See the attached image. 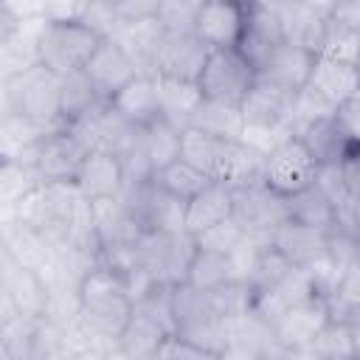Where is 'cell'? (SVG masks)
<instances>
[{"instance_id":"49","label":"cell","mask_w":360,"mask_h":360,"mask_svg":"<svg viewBox=\"0 0 360 360\" xmlns=\"http://www.w3.org/2000/svg\"><path fill=\"white\" fill-rule=\"evenodd\" d=\"M104 3H112V0H104Z\"/></svg>"},{"instance_id":"27","label":"cell","mask_w":360,"mask_h":360,"mask_svg":"<svg viewBox=\"0 0 360 360\" xmlns=\"http://www.w3.org/2000/svg\"><path fill=\"white\" fill-rule=\"evenodd\" d=\"M186 127L202 129V132H208L214 138H225V141H242V132H245V121H242L239 107L222 104V101H211V98H202L194 107V112L188 115Z\"/></svg>"},{"instance_id":"31","label":"cell","mask_w":360,"mask_h":360,"mask_svg":"<svg viewBox=\"0 0 360 360\" xmlns=\"http://www.w3.org/2000/svg\"><path fill=\"white\" fill-rule=\"evenodd\" d=\"M284 205H287V217L290 219L304 222L309 228L329 231L335 225V205L329 202V197L315 183H309L307 188L284 197Z\"/></svg>"},{"instance_id":"44","label":"cell","mask_w":360,"mask_h":360,"mask_svg":"<svg viewBox=\"0 0 360 360\" xmlns=\"http://www.w3.org/2000/svg\"><path fill=\"white\" fill-rule=\"evenodd\" d=\"M332 118L338 121V127H340L346 135L357 138V132H360V93H357V96L343 98V101L335 107Z\"/></svg>"},{"instance_id":"35","label":"cell","mask_w":360,"mask_h":360,"mask_svg":"<svg viewBox=\"0 0 360 360\" xmlns=\"http://www.w3.org/2000/svg\"><path fill=\"white\" fill-rule=\"evenodd\" d=\"M59 84H62V118H65V124L73 121V118H79L82 112H87L98 101H104L82 70H73V73L59 76Z\"/></svg>"},{"instance_id":"1","label":"cell","mask_w":360,"mask_h":360,"mask_svg":"<svg viewBox=\"0 0 360 360\" xmlns=\"http://www.w3.org/2000/svg\"><path fill=\"white\" fill-rule=\"evenodd\" d=\"M8 93V104L14 115L28 118L39 129H62V84L59 76L45 70L42 65L31 68L28 73L3 82Z\"/></svg>"},{"instance_id":"4","label":"cell","mask_w":360,"mask_h":360,"mask_svg":"<svg viewBox=\"0 0 360 360\" xmlns=\"http://www.w3.org/2000/svg\"><path fill=\"white\" fill-rule=\"evenodd\" d=\"M253 82H256V68L239 48H211L197 76V87L202 98L233 107L242 104Z\"/></svg>"},{"instance_id":"41","label":"cell","mask_w":360,"mask_h":360,"mask_svg":"<svg viewBox=\"0 0 360 360\" xmlns=\"http://www.w3.org/2000/svg\"><path fill=\"white\" fill-rule=\"evenodd\" d=\"M200 0H163L160 11H158V20L166 31H174V28H191V17H194V8H197Z\"/></svg>"},{"instance_id":"26","label":"cell","mask_w":360,"mask_h":360,"mask_svg":"<svg viewBox=\"0 0 360 360\" xmlns=\"http://www.w3.org/2000/svg\"><path fill=\"white\" fill-rule=\"evenodd\" d=\"M166 335L169 332L160 323H155L149 315H143L132 307V312H129V318H127V323L115 340V354H121V357H155Z\"/></svg>"},{"instance_id":"34","label":"cell","mask_w":360,"mask_h":360,"mask_svg":"<svg viewBox=\"0 0 360 360\" xmlns=\"http://www.w3.org/2000/svg\"><path fill=\"white\" fill-rule=\"evenodd\" d=\"M37 124H31L22 115H6L0 118V160H20L42 135Z\"/></svg>"},{"instance_id":"48","label":"cell","mask_w":360,"mask_h":360,"mask_svg":"<svg viewBox=\"0 0 360 360\" xmlns=\"http://www.w3.org/2000/svg\"><path fill=\"white\" fill-rule=\"evenodd\" d=\"M259 3H267V6H281V3H290V0H259Z\"/></svg>"},{"instance_id":"9","label":"cell","mask_w":360,"mask_h":360,"mask_svg":"<svg viewBox=\"0 0 360 360\" xmlns=\"http://www.w3.org/2000/svg\"><path fill=\"white\" fill-rule=\"evenodd\" d=\"M208 51L211 48L191 28L163 31V39H160L158 53H155L152 73L166 76V79H180V82H197Z\"/></svg>"},{"instance_id":"5","label":"cell","mask_w":360,"mask_h":360,"mask_svg":"<svg viewBox=\"0 0 360 360\" xmlns=\"http://www.w3.org/2000/svg\"><path fill=\"white\" fill-rule=\"evenodd\" d=\"M82 158H84V146L68 129H48L20 160L31 169L37 183H62L76 177Z\"/></svg>"},{"instance_id":"23","label":"cell","mask_w":360,"mask_h":360,"mask_svg":"<svg viewBox=\"0 0 360 360\" xmlns=\"http://www.w3.org/2000/svg\"><path fill=\"white\" fill-rule=\"evenodd\" d=\"M307 84L315 87L321 96H326L332 104H340L343 98L360 93V70L352 62H340V59L318 53Z\"/></svg>"},{"instance_id":"2","label":"cell","mask_w":360,"mask_h":360,"mask_svg":"<svg viewBox=\"0 0 360 360\" xmlns=\"http://www.w3.org/2000/svg\"><path fill=\"white\" fill-rule=\"evenodd\" d=\"M104 37L96 34L87 22L82 20H56V22H42L39 37H37V51H39V65L56 76L82 70L96 45Z\"/></svg>"},{"instance_id":"6","label":"cell","mask_w":360,"mask_h":360,"mask_svg":"<svg viewBox=\"0 0 360 360\" xmlns=\"http://www.w3.org/2000/svg\"><path fill=\"white\" fill-rule=\"evenodd\" d=\"M253 0H200L191 17V31L208 48H239Z\"/></svg>"},{"instance_id":"10","label":"cell","mask_w":360,"mask_h":360,"mask_svg":"<svg viewBox=\"0 0 360 360\" xmlns=\"http://www.w3.org/2000/svg\"><path fill=\"white\" fill-rule=\"evenodd\" d=\"M329 321V307L326 298L321 292L298 301L295 307H290L276 323H273V335L276 340L284 346L287 357H304L307 346L315 340V335L326 326Z\"/></svg>"},{"instance_id":"33","label":"cell","mask_w":360,"mask_h":360,"mask_svg":"<svg viewBox=\"0 0 360 360\" xmlns=\"http://www.w3.org/2000/svg\"><path fill=\"white\" fill-rule=\"evenodd\" d=\"M253 301H256V290L245 278H231V281L208 290L211 312L219 321H231V318H239V315L250 312L253 309Z\"/></svg>"},{"instance_id":"45","label":"cell","mask_w":360,"mask_h":360,"mask_svg":"<svg viewBox=\"0 0 360 360\" xmlns=\"http://www.w3.org/2000/svg\"><path fill=\"white\" fill-rule=\"evenodd\" d=\"M84 6H87V0H42V20L45 22L79 20Z\"/></svg>"},{"instance_id":"40","label":"cell","mask_w":360,"mask_h":360,"mask_svg":"<svg viewBox=\"0 0 360 360\" xmlns=\"http://www.w3.org/2000/svg\"><path fill=\"white\" fill-rule=\"evenodd\" d=\"M79 20L87 22L101 37H112L115 28H118L115 8H112V3H104V0H87V6H84V11H82Z\"/></svg>"},{"instance_id":"39","label":"cell","mask_w":360,"mask_h":360,"mask_svg":"<svg viewBox=\"0 0 360 360\" xmlns=\"http://www.w3.org/2000/svg\"><path fill=\"white\" fill-rule=\"evenodd\" d=\"M357 48H360V31H343V28H332L326 22V37H323V45L318 53L357 65Z\"/></svg>"},{"instance_id":"11","label":"cell","mask_w":360,"mask_h":360,"mask_svg":"<svg viewBox=\"0 0 360 360\" xmlns=\"http://www.w3.org/2000/svg\"><path fill=\"white\" fill-rule=\"evenodd\" d=\"M315 56H318L315 51H307L301 45H292V42L281 39L256 62V79L295 96L309 82Z\"/></svg>"},{"instance_id":"20","label":"cell","mask_w":360,"mask_h":360,"mask_svg":"<svg viewBox=\"0 0 360 360\" xmlns=\"http://www.w3.org/2000/svg\"><path fill=\"white\" fill-rule=\"evenodd\" d=\"M276 8V20H278V31L284 42L301 45L307 51H321L323 37H326V14L315 11L312 6L301 3V0H290Z\"/></svg>"},{"instance_id":"21","label":"cell","mask_w":360,"mask_h":360,"mask_svg":"<svg viewBox=\"0 0 360 360\" xmlns=\"http://www.w3.org/2000/svg\"><path fill=\"white\" fill-rule=\"evenodd\" d=\"M231 208H233V188L219 183V180H211L202 191H197L186 202V208H183V231L188 236H194V233L205 231L208 225L228 219Z\"/></svg>"},{"instance_id":"28","label":"cell","mask_w":360,"mask_h":360,"mask_svg":"<svg viewBox=\"0 0 360 360\" xmlns=\"http://www.w3.org/2000/svg\"><path fill=\"white\" fill-rule=\"evenodd\" d=\"M231 278H239L236 276V264H233V256L231 253H219V250H205V248H194L191 259H188V267H186V278L191 287L197 290H214Z\"/></svg>"},{"instance_id":"19","label":"cell","mask_w":360,"mask_h":360,"mask_svg":"<svg viewBox=\"0 0 360 360\" xmlns=\"http://www.w3.org/2000/svg\"><path fill=\"white\" fill-rule=\"evenodd\" d=\"M0 248L17 264L31 267L37 273H42L48 267L51 253H53V248L45 239V233H39L37 228L25 225L17 217H3L0 219Z\"/></svg>"},{"instance_id":"3","label":"cell","mask_w":360,"mask_h":360,"mask_svg":"<svg viewBox=\"0 0 360 360\" xmlns=\"http://www.w3.org/2000/svg\"><path fill=\"white\" fill-rule=\"evenodd\" d=\"M191 253H194V239L186 231H149L146 228L132 242L135 264L155 284L183 281Z\"/></svg>"},{"instance_id":"12","label":"cell","mask_w":360,"mask_h":360,"mask_svg":"<svg viewBox=\"0 0 360 360\" xmlns=\"http://www.w3.org/2000/svg\"><path fill=\"white\" fill-rule=\"evenodd\" d=\"M90 211H93V228H96L98 248L132 245L146 231L141 217H138V211L132 208V202L124 194L90 200Z\"/></svg>"},{"instance_id":"30","label":"cell","mask_w":360,"mask_h":360,"mask_svg":"<svg viewBox=\"0 0 360 360\" xmlns=\"http://www.w3.org/2000/svg\"><path fill=\"white\" fill-rule=\"evenodd\" d=\"M149 180L155 183V188H160L163 194H169V197H174V200H180V202H188L197 191H202V188L211 183V177H208L205 172H200L197 166H191V163L183 160V158L166 163V166L158 169Z\"/></svg>"},{"instance_id":"32","label":"cell","mask_w":360,"mask_h":360,"mask_svg":"<svg viewBox=\"0 0 360 360\" xmlns=\"http://www.w3.org/2000/svg\"><path fill=\"white\" fill-rule=\"evenodd\" d=\"M141 146H143L146 163L155 174L158 169H163L166 163L180 158V127H174L172 121H166L160 115L158 121L141 127Z\"/></svg>"},{"instance_id":"17","label":"cell","mask_w":360,"mask_h":360,"mask_svg":"<svg viewBox=\"0 0 360 360\" xmlns=\"http://www.w3.org/2000/svg\"><path fill=\"white\" fill-rule=\"evenodd\" d=\"M292 267H315L326 259V231L309 228L295 219H284L267 239Z\"/></svg>"},{"instance_id":"14","label":"cell","mask_w":360,"mask_h":360,"mask_svg":"<svg viewBox=\"0 0 360 360\" xmlns=\"http://www.w3.org/2000/svg\"><path fill=\"white\" fill-rule=\"evenodd\" d=\"M124 183H127L124 163L110 149H87L76 169V177H73V186L82 191L84 200L115 197V194H121Z\"/></svg>"},{"instance_id":"37","label":"cell","mask_w":360,"mask_h":360,"mask_svg":"<svg viewBox=\"0 0 360 360\" xmlns=\"http://www.w3.org/2000/svg\"><path fill=\"white\" fill-rule=\"evenodd\" d=\"M262 177H264V152L239 141L236 152H233V160H231V169H228L222 183L231 186V188H245V186L262 183Z\"/></svg>"},{"instance_id":"7","label":"cell","mask_w":360,"mask_h":360,"mask_svg":"<svg viewBox=\"0 0 360 360\" xmlns=\"http://www.w3.org/2000/svg\"><path fill=\"white\" fill-rule=\"evenodd\" d=\"M318 163L309 155V149L301 143L298 135L284 138L281 143H276L267 155H264V177L262 183L278 194V197H290L301 188H307L315 180Z\"/></svg>"},{"instance_id":"18","label":"cell","mask_w":360,"mask_h":360,"mask_svg":"<svg viewBox=\"0 0 360 360\" xmlns=\"http://www.w3.org/2000/svg\"><path fill=\"white\" fill-rule=\"evenodd\" d=\"M107 104L132 127H146L160 118V101H158V79L155 73H135L127 84H121Z\"/></svg>"},{"instance_id":"29","label":"cell","mask_w":360,"mask_h":360,"mask_svg":"<svg viewBox=\"0 0 360 360\" xmlns=\"http://www.w3.org/2000/svg\"><path fill=\"white\" fill-rule=\"evenodd\" d=\"M155 79H158L160 115L183 129L188 115L194 112V107L202 101L197 82H180V79H166V76H155Z\"/></svg>"},{"instance_id":"13","label":"cell","mask_w":360,"mask_h":360,"mask_svg":"<svg viewBox=\"0 0 360 360\" xmlns=\"http://www.w3.org/2000/svg\"><path fill=\"white\" fill-rule=\"evenodd\" d=\"M82 73L90 79V84L101 98H110L121 84H127L141 70L132 62V56L121 48V42H115L112 37H104L90 53V59L84 62Z\"/></svg>"},{"instance_id":"22","label":"cell","mask_w":360,"mask_h":360,"mask_svg":"<svg viewBox=\"0 0 360 360\" xmlns=\"http://www.w3.org/2000/svg\"><path fill=\"white\" fill-rule=\"evenodd\" d=\"M45 20H28L17 22V28L0 42V82L17 79L28 73L31 68L39 65V51H37V37Z\"/></svg>"},{"instance_id":"25","label":"cell","mask_w":360,"mask_h":360,"mask_svg":"<svg viewBox=\"0 0 360 360\" xmlns=\"http://www.w3.org/2000/svg\"><path fill=\"white\" fill-rule=\"evenodd\" d=\"M354 354H360V321H332V318L304 352V357H321V360H346Z\"/></svg>"},{"instance_id":"47","label":"cell","mask_w":360,"mask_h":360,"mask_svg":"<svg viewBox=\"0 0 360 360\" xmlns=\"http://www.w3.org/2000/svg\"><path fill=\"white\" fill-rule=\"evenodd\" d=\"M14 28H17L14 17H11V14H8V11H6L3 6H0V42H3V39H6V37H8L11 31H14Z\"/></svg>"},{"instance_id":"38","label":"cell","mask_w":360,"mask_h":360,"mask_svg":"<svg viewBox=\"0 0 360 360\" xmlns=\"http://www.w3.org/2000/svg\"><path fill=\"white\" fill-rule=\"evenodd\" d=\"M191 239H194V248L219 250V253H233V250L242 245L245 233H242V228H239V225H236V222L228 217V219H222V222H214V225H208L205 231L194 233Z\"/></svg>"},{"instance_id":"16","label":"cell","mask_w":360,"mask_h":360,"mask_svg":"<svg viewBox=\"0 0 360 360\" xmlns=\"http://www.w3.org/2000/svg\"><path fill=\"white\" fill-rule=\"evenodd\" d=\"M239 141H225V138H214L202 129L194 127H183L180 129V158L188 160L191 166H197L200 172H205L211 180H225L233 152H236Z\"/></svg>"},{"instance_id":"15","label":"cell","mask_w":360,"mask_h":360,"mask_svg":"<svg viewBox=\"0 0 360 360\" xmlns=\"http://www.w3.org/2000/svg\"><path fill=\"white\" fill-rule=\"evenodd\" d=\"M295 135H298L301 143L309 149V155L315 158L318 166L357 160V138L346 135V132L338 127V121H335L332 115L307 121L304 127L295 129Z\"/></svg>"},{"instance_id":"43","label":"cell","mask_w":360,"mask_h":360,"mask_svg":"<svg viewBox=\"0 0 360 360\" xmlns=\"http://www.w3.org/2000/svg\"><path fill=\"white\" fill-rule=\"evenodd\" d=\"M155 357H169V360H174V357H191V360H200V357H211V352H205L202 346H197L194 340H188L183 335H166Z\"/></svg>"},{"instance_id":"46","label":"cell","mask_w":360,"mask_h":360,"mask_svg":"<svg viewBox=\"0 0 360 360\" xmlns=\"http://www.w3.org/2000/svg\"><path fill=\"white\" fill-rule=\"evenodd\" d=\"M0 6L14 17V22L42 20V0H0Z\"/></svg>"},{"instance_id":"24","label":"cell","mask_w":360,"mask_h":360,"mask_svg":"<svg viewBox=\"0 0 360 360\" xmlns=\"http://www.w3.org/2000/svg\"><path fill=\"white\" fill-rule=\"evenodd\" d=\"M163 25L158 17L152 20H138V22H118L112 39L121 42V48L132 56V62L138 65L141 73H152V65H155V53H158V45L163 39Z\"/></svg>"},{"instance_id":"36","label":"cell","mask_w":360,"mask_h":360,"mask_svg":"<svg viewBox=\"0 0 360 360\" xmlns=\"http://www.w3.org/2000/svg\"><path fill=\"white\" fill-rule=\"evenodd\" d=\"M37 186V177L22 160H0V217H8L14 202Z\"/></svg>"},{"instance_id":"8","label":"cell","mask_w":360,"mask_h":360,"mask_svg":"<svg viewBox=\"0 0 360 360\" xmlns=\"http://www.w3.org/2000/svg\"><path fill=\"white\" fill-rule=\"evenodd\" d=\"M231 219L242 228L245 236L267 242L270 233L287 219V205H284V197L273 194L264 183H256V186L233 188Z\"/></svg>"},{"instance_id":"42","label":"cell","mask_w":360,"mask_h":360,"mask_svg":"<svg viewBox=\"0 0 360 360\" xmlns=\"http://www.w3.org/2000/svg\"><path fill=\"white\" fill-rule=\"evenodd\" d=\"M163 0H112L118 22H138V20H152L158 17Z\"/></svg>"}]
</instances>
